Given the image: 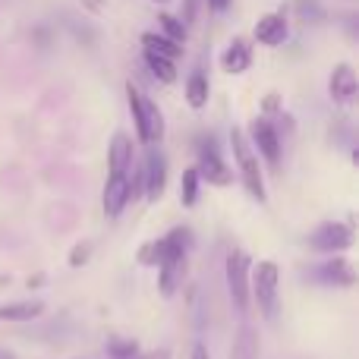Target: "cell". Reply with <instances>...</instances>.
<instances>
[{
  "mask_svg": "<svg viewBox=\"0 0 359 359\" xmlns=\"http://www.w3.org/2000/svg\"><path fill=\"white\" fill-rule=\"evenodd\" d=\"M164 186H168V158L161 155L158 145H149L145 161L139 168V189L145 192L149 202H158L164 196Z\"/></svg>",
  "mask_w": 359,
  "mask_h": 359,
  "instance_id": "cell-6",
  "label": "cell"
},
{
  "mask_svg": "<svg viewBox=\"0 0 359 359\" xmlns=\"http://www.w3.org/2000/svg\"><path fill=\"white\" fill-rule=\"evenodd\" d=\"M318 278L325 284H334V287H353L356 284V271L347 259H331L318 268Z\"/></svg>",
  "mask_w": 359,
  "mask_h": 359,
  "instance_id": "cell-15",
  "label": "cell"
},
{
  "mask_svg": "<svg viewBox=\"0 0 359 359\" xmlns=\"http://www.w3.org/2000/svg\"><path fill=\"white\" fill-rule=\"evenodd\" d=\"M192 359H211V356H208V350H205L202 344H196V347H192Z\"/></svg>",
  "mask_w": 359,
  "mask_h": 359,
  "instance_id": "cell-30",
  "label": "cell"
},
{
  "mask_svg": "<svg viewBox=\"0 0 359 359\" xmlns=\"http://www.w3.org/2000/svg\"><path fill=\"white\" fill-rule=\"evenodd\" d=\"M278 265H274L271 259L259 262V265L249 271V299H255L259 303V312L268 318V322H274L280 312V299H278Z\"/></svg>",
  "mask_w": 359,
  "mask_h": 359,
  "instance_id": "cell-3",
  "label": "cell"
},
{
  "mask_svg": "<svg viewBox=\"0 0 359 359\" xmlns=\"http://www.w3.org/2000/svg\"><path fill=\"white\" fill-rule=\"evenodd\" d=\"M293 13L299 22H325V16H328L318 0H293Z\"/></svg>",
  "mask_w": 359,
  "mask_h": 359,
  "instance_id": "cell-21",
  "label": "cell"
},
{
  "mask_svg": "<svg viewBox=\"0 0 359 359\" xmlns=\"http://www.w3.org/2000/svg\"><path fill=\"white\" fill-rule=\"evenodd\" d=\"M126 104H130L139 142L142 145H161V139H164V114H161V107H158L139 86H133V82H126Z\"/></svg>",
  "mask_w": 359,
  "mask_h": 359,
  "instance_id": "cell-2",
  "label": "cell"
},
{
  "mask_svg": "<svg viewBox=\"0 0 359 359\" xmlns=\"http://www.w3.org/2000/svg\"><path fill=\"white\" fill-rule=\"evenodd\" d=\"M158 35L170 38V41H177V44H186V35H189V29L180 22V16H170V13H158Z\"/></svg>",
  "mask_w": 359,
  "mask_h": 359,
  "instance_id": "cell-20",
  "label": "cell"
},
{
  "mask_svg": "<svg viewBox=\"0 0 359 359\" xmlns=\"http://www.w3.org/2000/svg\"><path fill=\"white\" fill-rule=\"evenodd\" d=\"M208 95H211L208 76H205L202 69H196V73L186 79V101H189L192 111H202V107L208 104Z\"/></svg>",
  "mask_w": 359,
  "mask_h": 359,
  "instance_id": "cell-17",
  "label": "cell"
},
{
  "mask_svg": "<svg viewBox=\"0 0 359 359\" xmlns=\"http://www.w3.org/2000/svg\"><path fill=\"white\" fill-rule=\"evenodd\" d=\"M139 262H142V265H158V262H161V243L158 240L145 243V246L139 249Z\"/></svg>",
  "mask_w": 359,
  "mask_h": 359,
  "instance_id": "cell-24",
  "label": "cell"
},
{
  "mask_svg": "<svg viewBox=\"0 0 359 359\" xmlns=\"http://www.w3.org/2000/svg\"><path fill=\"white\" fill-rule=\"evenodd\" d=\"M130 359H170V353H168V350H155V353H145V356H130Z\"/></svg>",
  "mask_w": 359,
  "mask_h": 359,
  "instance_id": "cell-29",
  "label": "cell"
},
{
  "mask_svg": "<svg viewBox=\"0 0 359 359\" xmlns=\"http://www.w3.org/2000/svg\"><path fill=\"white\" fill-rule=\"evenodd\" d=\"M142 60H145V67H149V73L155 76V79H161V82H174L177 79V60H170V57L142 48Z\"/></svg>",
  "mask_w": 359,
  "mask_h": 359,
  "instance_id": "cell-18",
  "label": "cell"
},
{
  "mask_svg": "<svg viewBox=\"0 0 359 359\" xmlns=\"http://www.w3.org/2000/svg\"><path fill=\"white\" fill-rule=\"evenodd\" d=\"M142 48L155 50V54H164V57H170V60H180V54H183V44L170 41V38L158 35V32H145V35H142Z\"/></svg>",
  "mask_w": 359,
  "mask_h": 359,
  "instance_id": "cell-19",
  "label": "cell"
},
{
  "mask_svg": "<svg viewBox=\"0 0 359 359\" xmlns=\"http://www.w3.org/2000/svg\"><path fill=\"white\" fill-rule=\"evenodd\" d=\"M353 246V227L350 224H341V221H328L312 233V249L318 252H344V249Z\"/></svg>",
  "mask_w": 359,
  "mask_h": 359,
  "instance_id": "cell-10",
  "label": "cell"
},
{
  "mask_svg": "<svg viewBox=\"0 0 359 359\" xmlns=\"http://www.w3.org/2000/svg\"><path fill=\"white\" fill-rule=\"evenodd\" d=\"M136 353H139V347L130 337H111V341H107V356L111 359H130Z\"/></svg>",
  "mask_w": 359,
  "mask_h": 359,
  "instance_id": "cell-23",
  "label": "cell"
},
{
  "mask_svg": "<svg viewBox=\"0 0 359 359\" xmlns=\"http://www.w3.org/2000/svg\"><path fill=\"white\" fill-rule=\"evenodd\" d=\"M161 262H158V287L164 297H174L186 274V252H189L192 233L189 227H174L168 236H161Z\"/></svg>",
  "mask_w": 359,
  "mask_h": 359,
  "instance_id": "cell-1",
  "label": "cell"
},
{
  "mask_svg": "<svg viewBox=\"0 0 359 359\" xmlns=\"http://www.w3.org/2000/svg\"><path fill=\"white\" fill-rule=\"evenodd\" d=\"M249 271H252V262L243 249H233L227 255V265H224V274H227V290L230 299H233L236 312L249 309Z\"/></svg>",
  "mask_w": 359,
  "mask_h": 359,
  "instance_id": "cell-5",
  "label": "cell"
},
{
  "mask_svg": "<svg viewBox=\"0 0 359 359\" xmlns=\"http://www.w3.org/2000/svg\"><path fill=\"white\" fill-rule=\"evenodd\" d=\"M205 4H208L211 13H227V6L233 4V0H205Z\"/></svg>",
  "mask_w": 359,
  "mask_h": 359,
  "instance_id": "cell-28",
  "label": "cell"
},
{
  "mask_svg": "<svg viewBox=\"0 0 359 359\" xmlns=\"http://www.w3.org/2000/svg\"><path fill=\"white\" fill-rule=\"evenodd\" d=\"M198 4H202V0H186L183 13H180V22H183L186 29H189L192 22H196V10H198Z\"/></svg>",
  "mask_w": 359,
  "mask_h": 359,
  "instance_id": "cell-26",
  "label": "cell"
},
{
  "mask_svg": "<svg viewBox=\"0 0 359 359\" xmlns=\"http://www.w3.org/2000/svg\"><path fill=\"white\" fill-rule=\"evenodd\" d=\"M44 312L41 299H25V303H6L0 306V322H32Z\"/></svg>",
  "mask_w": 359,
  "mask_h": 359,
  "instance_id": "cell-16",
  "label": "cell"
},
{
  "mask_svg": "<svg viewBox=\"0 0 359 359\" xmlns=\"http://www.w3.org/2000/svg\"><path fill=\"white\" fill-rule=\"evenodd\" d=\"M86 10H92V13H104L107 10V0H79Z\"/></svg>",
  "mask_w": 359,
  "mask_h": 359,
  "instance_id": "cell-27",
  "label": "cell"
},
{
  "mask_svg": "<svg viewBox=\"0 0 359 359\" xmlns=\"http://www.w3.org/2000/svg\"><path fill=\"white\" fill-rule=\"evenodd\" d=\"M196 174H198V180H208L211 186H227V183H233V170H230L227 161L221 158V151H217V142H215V139H205V142L198 145Z\"/></svg>",
  "mask_w": 359,
  "mask_h": 359,
  "instance_id": "cell-7",
  "label": "cell"
},
{
  "mask_svg": "<svg viewBox=\"0 0 359 359\" xmlns=\"http://www.w3.org/2000/svg\"><path fill=\"white\" fill-rule=\"evenodd\" d=\"M230 145H233V158H236V168H240V177H243V186L249 189V196L265 202L268 192H265V177H262V164H259V155H255L252 142L243 130H230Z\"/></svg>",
  "mask_w": 359,
  "mask_h": 359,
  "instance_id": "cell-4",
  "label": "cell"
},
{
  "mask_svg": "<svg viewBox=\"0 0 359 359\" xmlns=\"http://www.w3.org/2000/svg\"><path fill=\"white\" fill-rule=\"evenodd\" d=\"M0 359H13V353H10V350H4V347H0Z\"/></svg>",
  "mask_w": 359,
  "mask_h": 359,
  "instance_id": "cell-31",
  "label": "cell"
},
{
  "mask_svg": "<svg viewBox=\"0 0 359 359\" xmlns=\"http://www.w3.org/2000/svg\"><path fill=\"white\" fill-rule=\"evenodd\" d=\"M255 41L265 44V48H280V44L290 38V22H287V13L284 10H274L265 13V16L255 22Z\"/></svg>",
  "mask_w": 359,
  "mask_h": 359,
  "instance_id": "cell-11",
  "label": "cell"
},
{
  "mask_svg": "<svg viewBox=\"0 0 359 359\" xmlns=\"http://www.w3.org/2000/svg\"><path fill=\"white\" fill-rule=\"evenodd\" d=\"M198 174H196V168H186L183 170V177H180V202L183 205H196V198H198Z\"/></svg>",
  "mask_w": 359,
  "mask_h": 359,
  "instance_id": "cell-22",
  "label": "cell"
},
{
  "mask_svg": "<svg viewBox=\"0 0 359 359\" xmlns=\"http://www.w3.org/2000/svg\"><path fill=\"white\" fill-rule=\"evenodd\" d=\"M130 202H133V174H107L104 196H101L104 215L107 217H120Z\"/></svg>",
  "mask_w": 359,
  "mask_h": 359,
  "instance_id": "cell-9",
  "label": "cell"
},
{
  "mask_svg": "<svg viewBox=\"0 0 359 359\" xmlns=\"http://www.w3.org/2000/svg\"><path fill=\"white\" fill-rule=\"evenodd\" d=\"M133 139L126 133H117L107 149V174H133Z\"/></svg>",
  "mask_w": 359,
  "mask_h": 359,
  "instance_id": "cell-14",
  "label": "cell"
},
{
  "mask_svg": "<svg viewBox=\"0 0 359 359\" xmlns=\"http://www.w3.org/2000/svg\"><path fill=\"white\" fill-rule=\"evenodd\" d=\"M221 67H224V73H230V76H243L252 67V48H249L246 38H233V41L224 48Z\"/></svg>",
  "mask_w": 359,
  "mask_h": 359,
  "instance_id": "cell-13",
  "label": "cell"
},
{
  "mask_svg": "<svg viewBox=\"0 0 359 359\" xmlns=\"http://www.w3.org/2000/svg\"><path fill=\"white\" fill-rule=\"evenodd\" d=\"M249 139H252V145H255V155H262L271 168H278L280 164V133H278V126H274L268 117H255L252 126H249Z\"/></svg>",
  "mask_w": 359,
  "mask_h": 359,
  "instance_id": "cell-8",
  "label": "cell"
},
{
  "mask_svg": "<svg viewBox=\"0 0 359 359\" xmlns=\"http://www.w3.org/2000/svg\"><path fill=\"white\" fill-rule=\"evenodd\" d=\"M356 92H359V79H356L353 67H350V63H337L328 79L331 101H334V104H350V101L356 98Z\"/></svg>",
  "mask_w": 359,
  "mask_h": 359,
  "instance_id": "cell-12",
  "label": "cell"
},
{
  "mask_svg": "<svg viewBox=\"0 0 359 359\" xmlns=\"http://www.w3.org/2000/svg\"><path fill=\"white\" fill-rule=\"evenodd\" d=\"M151 4H170V0H151Z\"/></svg>",
  "mask_w": 359,
  "mask_h": 359,
  "instance_id": "cell-32",
  "label": "cell"
},
{
  "mask_svg": "<svg viewBox=\"0 0 359 359\" xmlns=\"http://www.w3.org/2000/svg\"><path fill=\"white\" fill-rule=\"evenodd\" d=\"M88 255H92V243H79V246H76L73 252H69V265H73V268L86 265Z\"/></svg>",
  "mask_w": 359,
  "mask_h": 359,
  "instance_id": "cell-25",
  "label": "cell"
}]
</instances>
